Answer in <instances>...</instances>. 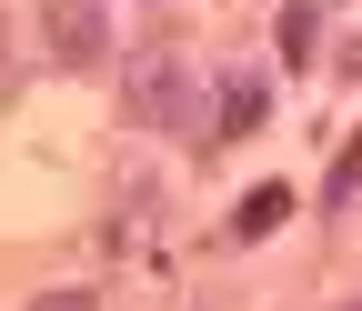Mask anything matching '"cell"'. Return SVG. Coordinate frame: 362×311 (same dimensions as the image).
<instances>
[{
	"label": "cell",
	"instance_id": "1",
	"mask_svg": "<svg viewBox=\"0 0 362 311\" xmlns=\"http://www.w3.org/2000/svg\"><path fill=\"white\" fill-rule=\"evenodd\" d=\"M40 40H51L61 71H90L111 51V20H101V0H40Z\"/></svg>",
	"mask_w": 362,
	"mask_h": 311
},
{
	"label": "cell",
	"instance_id": "2",
	"mask_svg": "<svg viewBox=\"0 0 362 311\" xmlns=\"http://www.w3.org/2000/svg\"><path fill=\"white\" fill-rule=\"evenodd\" d=\"M121 111L131 121H181V111H192V71H181V61H131V80H121Z\"/></svg>",
	"mask_w": 362,
	"mask_h": 311
},
{
	"label": "cell",
	"instance_id": "3",
	"mask_svg": "<svg viewBox=\"0 0 362 311\" xmlns=\"http://www.w3.org/2000/svg\"><path fill=\"white\" fill-rule=\"evenodd\" d=\"M272 221H292V191H282V181H262V191H252V201L232 211V241H262Z\"/></svg>",
	"mask_w": 362,
	"mask_h": 311
},
{
	"label": "cell",
	"instance_id": "4",
	"mask_svg": "<svg viewBox=\"0 0 362 311\" xmlns=\"http://www.w3.org/2000/svg\"><path fill=\"white\" fill-rule=\"evenodd\" d=\"M312 30H322V0H292V11H282V61L292 71L312 61Z\"/></svg>",
	"mask_w": 362,
	"mask_h": 311
},
{
	"label": "cell",
	"instance_id": "5",
	"mask_svg": "<svg viewBox=\"0 0 362 311\" xmlns=\"http://www.w3.org/2000/svg\"><path fill=\"white\" fill-rule=\"evenodd\" d=\"M352 191H362V141H342V161H332V191H322V201H332V211H342V201H352Z\"/></svg>",
	"mask_w": 362,
	"mask_h": 311
},
{
	"label": "cell",
	"instance_id": "6",
	"mask_svg": "<svg viewBox=\"0 0 362 311\" xmlns=\"http://www.w3.org/2000/svg\"><path fill=\"white\" fill-rule=\"evenodd\" d=\"M252 121H262V80H242V91L221 101V130H252Z\"/></svg>",
	"mask_w": 362,
	"mask_h": 311
},
{
	"label": "cell",
	"instance_id": "7",
	"mask_svg": "<svg viewBox=\"0 0 362 311\" xmlns=\"http://www.w3.org/2000/svg\"><path fill=\"white\" fill-rule=\"evenodd\" d=\"M40 311H90V291H51V301H40Z\"/></svg>",
	"mask_w": 362,
	"mask_h": 311
}]
</instances>
